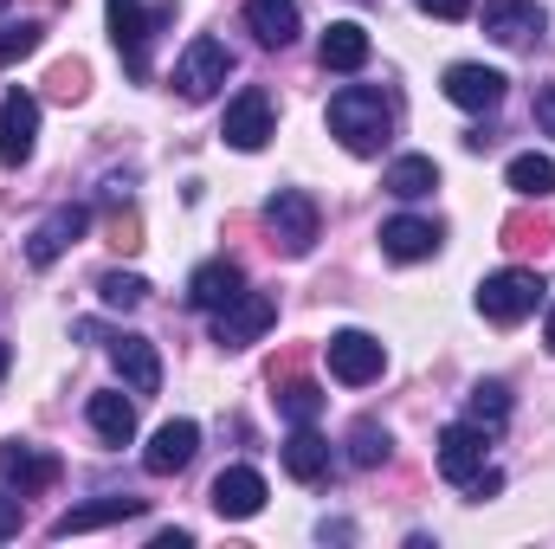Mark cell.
I'll use <instances>...</instances> for the list:
<instances>
[{"instance_id": "obj_33", "label": "cell", "mask_w": 555, "mask_h": 549, "mask_svg": "<svg viewBox=\"0 0 555 549\" xmlns=\"http://www.w3.org/2000/svg\"><path fill=\"white\" fill-rule=\"evenodd\" d=\"M46 85H52V98L78 104V98H85V65H78V59H72V65H52V78H46Z\"/></svg>"}, {"instance_id": "obj_25", "label": "cell", "mask_w": 555, "mask_h": 549, "mask_svg": "<svg viewBox=\"0 0 555 549\" xmlns=\"http://www.w3.org/2000/svg\"><path fill=\"white\" fill-rule=\"evenodd\" d=\"M388 194H401V201H420V194H433L439 188V168H433V155H401L395 168H388V181H382Z\"/></svg>"}, {"instance_id": "obj_3", "label": "cell", "mask_w": 555, "mask_h": 549, "mask_svg": "<svg viewBox=\"0 0 555 549\" xmlns=\"http://www.w3.org/2000/svg\"><path fill=\"white\" fill-rule=\"evenodd\" d=\"M543 304V278L530 272V266H511V272H491L478 284V310L491 317V323H524L530 310Z\"/></svg>"}, {"instance_id": "obj_26", "label": "cell", "mask_w": 555, "mask_h": 549, "mask_svg": "<svg viewBox=\"0 0 555 549\" xmlns=\"http://www.w3.org/2000/svg\"><path fill=\"white\" fill-rule=\"evenodd\" d=\"M504 181H511L524 201H550L555 194V162L550 155H517V162L504 168Z\"/></svg>"}, {"instance_id": "obj_10", "label": "cell", "mask_w": 555, "mask_h": 549, "mask_svg": "<svg viewBox=\"0 0 555 549\" xmlns=\"http://www.w3.org/2000/svg\"><path fill=\"white\" fill-rule=\"evenodd\" d=\"M52 478H59V459H52V452L20 446V439H7V446H0V485H7V491L33 498V491H46Z\"/></svg>"}, {"instance_id": "obj_20", "label": "cell", "mask_w": 555, "mask_h": 549, "mask_svg": "<svg viewBox=\"0 0 555 549\" xmlns=\"http://www.w3.org/2000/svg\"><path fill=\"white\" fill-rule=\"evenodd\" d=\"M382 253H388V259H401V266L433 259V253H439V227H433V220H414V214H401V220H388V227H382Z\"/></svg>"}, {"instance_id": "obj_6", "label": "cell", "mask_w": 555, "mask_h": 549, "mask_svg": "<svg viewBox=\"0 0 555 549\" xmlns=\"http://www.w3.org/2000/svg\"><path fill=\"white\" fill-rule=\"evenodd\" d=\"M272 317H278V304L266 291H240L227 310H214V343L220 349H246V343H259L272 330Z\"/></svg>"}, {"instance_id": "obj_4", "label": "cell", "mask_w": 555, "mask_h": 549, "mask_svg": "<svg viewBox=\"0 0 555 549\" xmlns=\"http://www.w3.org/2000/svg\"><path fill=\"white\" fill-rule=\"evenodd\" d=\"M227 72H233V52H227L220 39H207V33H201V39L181 52V65H175V85H181V98H188V104H207V98L227 85Z\"/></svg>"}, {"instance_id": "obj_7", "label": "cell", "mask_w": 555, "mask_h": 549, "mask_svg": "<svg viewBox=\"0 0 555 549\" xmlns=\"http://www.w3.org/2000/svg\"><path fill=\"white\" fill-rule=\"evenodd\" d=\"M162 20H168V7L142 13V0H111V39H117L130 78H149V33H155Z\"/></svg>"}, {"instance_id": "obj_14", "label": "cell", "mask_w": 555, "mask_h": 549, "mask_svg": "<svg viewBox=\"0 0 555 549\" xmlns=\"http://www.w3.org/2000/svg\"><path fill=\"white\" fill-rule=\"evenodd\" d=\"M485 472V426H446L439 433V478H452V485H472Z\"/></svg>"}, {"instance_id": "obj_22", "label": "cell", "mask_w": 555, "mask_h": 549, "mask_svg": "<svg viewBox=\"0 0 555 549\" xmlns=\"http://www.w3.org/2000/svg\"><path fill=\"white\" fill-rule=\"evenodd\" d=\"M124 518H142V498H98V505H72L52 537H78V531H104V524H124Z\"/></svg>"}, {"instance_id": "obj_28", "label": "cell", "mask_w": 555, "mask_h": 549, "mask_svg": "<svg viewBox=\"0 0 555 549\" xmlns=\"http://www.w3.org/2000/svg\"><path fill=\"white\" fill-rule=\"evenodd\" d=\"M278 408H284L291 426H310V420L323 413V388L304 382V375H284V382H278Z\"/></svg>"}, {"instance_id": "obj_2", "label": "cell", "mask_w": 555, "mask_h": 549, "mask_svg": "<svg viewBox=\"0 0 555 549\" xmlns=\"http://www.w3.org/2000/svg\"><path fill=\"white\" fill-rule=\"evenodd\" d=\"M266 227H272V246L284 259H304L310 246H317V227H323V214H317V201L310 194H297V188H278L272 201H266Z\"/></svg>"}, {"instance_id": "obj_38", "label": "cell", "mask_w": 555, "mask_h": 549, "mask_svg": "<svg viewBox=\"0 0 555 549\" xmlns=\"http://www.w3.org/2000/svg\"><path fill=\"white\" fill-rule=\"evenodd\" d=\"M550 349H555V310H550Z\"/></svg>"}, {"instance_id": "obj_21", "label": "cell", "mask_w": 555, "mask_h": 549, "mask_svg": "<svg viewBox=\"0 0 555 549\" xmlns=\"http://www.w3.org/2000/svg\"><path fill=\"white\" fill-rule=\"evenodd\" d=\"M246 26L259 33V46H291L304 33V7L297 0H246Z\"/></svg>"}, {"instance_id": "obj_31", "label": "cell", "mask_w": 555, "mask_h": 549, "mask_svg": "<svg viewBox=\"0 0 555 549\" xmlns=\"http://www.w3.org/2000/svg\"><path fill=\"white\" fill-rule=\"evenodd\" d=\"M349 459H356V465H382V459H388V433H382L375 420H356V433H349Z\"/></svg>"}, {"instance_id": "obj_1", "label": "cell", "mask_w": 555, "mask_h": 549, "mask_svg": "<svg viewBox=\"0 0 555 549\" xmlns=\"http://www.w3.org/2000/svg\"><path fill=\"white\" fill-rule=\"evenodd\" d=\"M330 137L343 142L349 155H375L382 142L395 137V104L369 85H349L330 98Z\"/></svg>"}, {"instance_id": "obj_13", "label": "cell", "mask_w": 555, "mask_h": 549, "mask_svg": "<svg viewBox=\"0 0 555 549\" xmlns=\"http://www.w3.org/2000/svg\"><path fill=\"white\" fill-rule=\"evenodd\" d=\"M91 227V214L85 207H52L39 227H33V240H26V259L33 266H52V259H65V246H78V233Z\"/></svg>"}, {"instance_id": "obj_27", "label": "cell", "mask_w": 555, "mask_h": 549, "mask_svg": "<svg viewBox=\"0 0 555 549\" xmlns=\"http://www.w3.org/2000/svg\"><path fill=\"white\" fill-rule=\"evenodd\" d=\"M550 240H555L550 214H530V207H524V214L504 220V246H511V253H550Z\"/></svg>"}, {"instance_id": "obj_23", "label": "cell", "mask_w": 555, "mask_h": 549, "mask_svg": "<svg viewBox=\"0 0 555 549\" xmlns=\"http://www.w3.org/2000/svg\"><path fill=\"white\" fill-rule=\"evenodd\" d=\"M317 59H323L330 72H362V65H369V33H362L356 20H336V26L323 33Z\"/></svg>"}, {"instance_id": "obj_18", "label": "cell", "mask_w": 555, "mask_h": 549, "mask_svg": "<svg viewBox=\"0 0 555 549\" xmlns=\"http://www.w3.org/2000/svg\"><path fill=\"white\" fill-rule=\"evenodd\" d=\"M240 291H246V272H240L233 259H207L201 272L188 278V304H194V310H227Z\"/></svg>"}, {"instance_id": "obj_32", "label": "cell", "mask_w": 555, "mask_h": 549, "mask_svg": "<svg viewBox=\"0 0 555 549\" xmlns=\"http://www.w3.org/2000/svg\"><path fill=\"white\" fill-rule=\"evenodd\" d=\"M33 52H39V26H33V20L0 26V72H7V65H20V59H33Z\"/></svg>"}, {"instance_id": "obj_24", "label": "cell", "mask_w": 555, "mask_h": 549, "mask_svg": "<svg viewBox=\"0 0 555 549\" xmlns=\"http://www.w3.org/2000/svg\"><path fill=\"white\" fill-rule=\"evenodd\" d=\"M91 426H98V439H104V446H130V439H137V408H130V401H124V395H111V388H104V395H91Z\"/></svg>"}, {"instance_id": "obj_35", "label": "cell", "mask_w": 555, "mask_h": 549, "mask_svg": "<svg viewBox=\"0 0 555 549\" xmlns=\"http://www.w3.org/2000/svg\"><path fill=\"white\" fill-rule=\"evenodd\" d=\"M420 13H433V20H465L472 0H420Z\"/></svg>"}, {"instance_id": "obj_8", "label": "cell", "mask_w": 555, "mask_h": 549, "mask_svg": "<svg viewBox=\"0 0 555 549\" xmlns=\"http://www.w3.org/2000/svg\"><path fill=\"white\" fill-rule=\"evenodd\" d=\"M33 137H39V98L33 91H7L0 98V162L20 168L33 155Z\"/></svg>"}, {"instance_id": "obj_15", "label": "cell", "mask_w": 555, "mask_h": 549, "mask_svg": "<svg viewBox=\"0 0 555 549\" xmlns=\"http://www.w3.org/2000/svg\"><path fill=\"white\" fill-rule=\"evenodd\" d=\"M111 362H117V375L130 382V395H155L162 388V356H155V343L149 336H111Z\"/></svg>"}, {"instance_id": "obj_34", "label": "cell", "mask_w": 555, "mask_h": 549, "mask_svg": "<svg viewBox=\"0 0 555 549\" xmlns=\"http://www.w3.org/2000/svg\"><path fill=\"white\" fill-rule=\"evenodd\" d=\"M20 524H26V505H20V491H0V544H7V537H20Z\"/></svg>"}, {"instance_id": "obj_36", "label": "cell", "mask_w": 555, "mask_h": 549, "mask_svg": "<svg viewBox=\"0 0 555 549\" xmlns=\"http://www.w3.org/2000/svg\"><path fill=\"white\" fill-rule=\"evenodd\" d=\"M537 124H543V137H555V85L537 91Z\"/></svg>"}, {"instance_id": "obj_12", "label": "cell", "mask_w": 555, "mask_h": 549, "mask_svg": "<svg viewBox=\"0 0 555 549\" xmlns=\"http://www.w3.org/2000/svg\"><path fill=\"white\" fill-rule=\"evenodd\" d=\"M504 85H511V78L491 72V65H452V72H446V98H452L459 111H485V117L504 104Z\"/></svg>"}, {"instance_id": "obj_9", "label": "cell", "mask_w": 555, "mask_h": 549, "mask_svg": "<svg viewBox=\"0 0 555 549\" xmlns=\"http://www.w3.org/2000/svg\"><path fill=\"white\" fill-rule=\"evenodd\" d=\"M543 26H550V13L537 0H485V33L498 46H537Z\"/></svg>"}, {"instance_id": "obj_19", "label": "cell", "mask_w": 555, "mask_h": 549, "mask_svg": "<svg viewBox=\"0 0 555 549\" xmlns=\"http://www.w3.org/2000/svg\"><path fill=\"white\" fill-rule=\"evenodd\" d=\"M284 472H291L297 485H323V478H330V439H323L317 426H291V439H284Z\"/></svg>"}, {"instance_id": "obj_29", "label": "cell", "mask_w": 555, "mask_h": 549, "mask_svg": "<svg viewBox=\"0 0 555 549\" xmlns=\"http://www.w3.org/2000/svg\"><path fill=\"white\" fill-rule=\"evenodd\" d=\"M504 420H511V388H504V382H478V388H472V426L498 433Z\"/></svg>"}, {"instance_id": "obj_5", "label": "cell", "mask_w": 555, "mask_h": 549, "mask_svg": "<svg viewBox=\"0 0 555 549\" xmlns=\"http://www.w3.org/2000/svg\"><path fill=\"white\" fill-rule=\"evenodd\" d=\"M382 369H388V349H382V336H369V330H336V336H330V375H336V382H349V388H369Z\"/></svg>"}, {"instance_id": "obj_30", "label": "cell", "mask_w": 555, "mask_h": 549, "mask_svg": "<svg viewBox=\"0 0 555 549\" xmlns=\"http://www.w3.org/2000/svg\"><path fill=\"white\" fill-rule=\"evenodd\" d=\"M98 297H104L111 310H137L142 297H149V284H142L137 272H104L98 278Z\"/></svg>"}, {"instance_id": "obj_17", "label": "cell", "mask_w": 555, "mask_h": 549, "mask_svg": "<svg viewBox=\"0 0 555 549\" xmlns=\"http://www.w3.org/2000/svg\"><path fill=\"white\" fill-rule=\"evenodd\" d=\"M201 452V426L194 420H168L155 439H149V452H142V465L155 472V478H168V472H181L188 459Z\"/></svg>"}, {"instance_id": "obj_39", "label": "cell", "mask_w": 555, "mask_h": 549, "mask_svg": "<svg viewBox=\"0 0 555 549\" xmlns=\"http://www.w3.org/2000/svg\"><path fill=\"white\" fill-rule=\"evenodd\" d=\"M0 7H7V0H0Z\"/></svg>"}, {"instance_id": "obj_11", "label": "cell", "mask_w": 555, "mask_h": 549, "mask_svg": "<svg viewBox=\"0 0 555 549\" xmlns=\"http://www.w3.org/2000/svg\"><path fill=\"white\" fill-rule=\"evenodd\" d=\"M220 137L233 142V149H266L272 142V98L266 91H240L233 104H227V124H220Z\"/></svg>"}, {"instance_id": "obj_37", "label": "cell", "mask_w": 555, "mask_h": 549, "mask_svg": "<svg viewBox=\"0 0 555 549\" xmlns=\"http://www.w3.org/2000/svg\"><path fill=\"white\" fill-rule=\"evenodd\" d=\"M7 362H13V349H7V343H0V375H7Z\"/></svg>"}, {"instance_id": "obj_16", "label": "cell", "mask_w": 555, "mask_h": 549, "mask_svg": "<svg viewBox=\"0 0 555 549\" xmlns=\"http://www.w3.org/2000/svg\"><path fill=\"white\" fill-rule=\"evenodd\" d=\"M214 511H220V518H259V511H266V478H259L253 465H227V472L214 478Z\"/></svg>"}]
</instances>
